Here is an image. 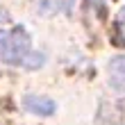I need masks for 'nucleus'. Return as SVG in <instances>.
<instances>
[{
	"label": "nucleus",
	"instance_id": "nucleus-1",
	"mask_svg": "<svg viewBox=\"0 0 125 125\" xmlns=\"http://www.w3.org/2000/svg\"><path fill=\"white\" fill-rule=\"evenodd\" d=\"M43 62V55L32 52V39L23 27H7L0 30V62L32 68V62Z\"/></svg>",
	"mask_w": 125,
	"mask_h": 125
},
{
	"label": "nucleus",
	"instance_id": "nucleus-2",
	"mask_svg": "<svg viewBox=\"0 0 125 125\" xmlns=\"http://www.w3.org/2000/svg\"><path fill=\"white\" fill-rule=\"evenodd\" d=\"M23 107L30 114H39V116H52L55 114V100L46 98V95H25L23 98Z\"/></svg>",
	"mask_w": 125,
	"mask_h": 125
},
{
	"label": "nucleus",
	"instance_id": "nucleus-3",
	"mask_svg": "<svg viewBox=\"0 0 125 125\" xmlns=\"http://www.w3.org/2000/svg\"><path fill=\"white\" fill-rule=\"evenodd\" d=\"M109 68H112V71H118V73L125 75V57H116V59H112Z\"/></svg>",
	"mask_w": 125,
	"mask_h": 125
},
{
	"label": "nucleus",
	"instance_id": "nucleus-4",
	"mask_svg": "<svg viewBox=\"0 0 125 125\" xmlns=\"http://www.w3.org/2000/svg\"><path fill=\"white\" fill-rule=\"evenodd\" d=\"M116 23H118V32H121L123 41H125V7L118 11V18H116Z\"/></svg>",
	"mask_w": 125,
	"mask_h": 125
},
{
	"label": "nucleus",
	"instance_id": "nucleus-5",
	"mask_svg": "<svg viewBox=\"0 0 125 125\" xmlns=\"http://www.w3.org/2000/svg\"><path fill=\"white\" fill-rule=\"evenodd\" d=\"M5 21H9V14H7V11H2V9H0V23H5Z\"/></svg>",
	"mask_w": 125,
	"mask_h": 125
},
{
	"label": "nucleus",
	"instance_id": "nucleus-6",
	"mask_svg": "<svg viewBox=\"0 0 125 125\" xmlns=\"http://www.w3.org/2000/svg\"><path fill=\"white\" fill-rule=\"evenodd\" d=\"M89 2H93L95 7H100V5H102V0H89Z\"/></svg>",
	"mask_w": 125,
	"mask_h": 125
}]
</instances>
